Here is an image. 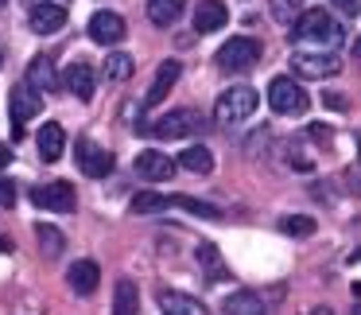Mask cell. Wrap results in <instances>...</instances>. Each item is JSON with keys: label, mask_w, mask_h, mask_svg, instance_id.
Returning a JSON list of instances; mask_svg holds the SVG:
<instances>
[{"label": "cell", "mask_w": 361, "mask_h": 315, "mask_svg": "<svg viewBox=\"0 0 361 315\" xmlns=\"http://www.w3.org/2000/svg\"><path fill=\"white\" fill-rule=\"evenodd\" d=\"M291 32H295V43L299 47H338L342 43V28L330 20V12H322V8H303L295 16V24H291Z\"/></svg>", "instance_id": "cell-1"}, {"label": "cell", "mask_w": 361, "mask_h": 315, "mask_svg": "<svg viewBox=\"0 0 361 315\" xmlns=\"http://www.w3.org/2000/svg\"><path fill=\"white\" fill-rule=\"evenodd\" d=\"M152 210H187L195 218H221V206L202 203V198H187V195H156V191H140L133 198V214H152Z\"/></svg>", "instance_id": "cell-2"}, {"label": "cell", "mask_w": 361, "mask_h": 315, "mask_svg": "<svg viewBox=\"0 0 361 315\" xmlns=\"http://www.w3.org/2000/svg\"><path fill=\"white\" fill-rule=\"evenodd\" d=\"M268 105H272V113H280V117H303L307 105H311V97H307L303 86H299V78L280 74V78L268 82Z\"/></svg>", "instance_id": "cell-3"}, {"label": "cell", "mask_w": 361, "mask_h": 315, "mask_svg": "<svg viewBox=\"0 0 361 315\" xmlns=\"http://www.w3.org/2000/svg\"><path fill=\"white\" fill-rule=\"evenodd\" d=\"M257 102L260 94L252 86H229L218 97V105H214V117H218V125H241V121H249L257 113Z\"/></svg>", "instance_id": "cell-4"}, {"label": "cell", "mask_w": 361, "mask_h": 315, "mask_svg": "<svg viewBox=\"0 0 361 315\" xmlns=\"http://www.w3.org/2000/svg\"><path fill=\"white\" fill-rule=\"evenodd\" d=\"M260 40H252V35H233V40H226L218 47V66L229 74H241V71H252V66L260 63Z\"/></svg>", "instance_id": "cell-5"}, {"label": "cell", "mask_w": 361, "mask_h": 315, "mask_svg": "<svg viewBox=\"0 0 361 315\" xmlns=\"http://www.w3.org/2000/svg\"><path fill=\"white\" fill-rule=\"evenodd\" d=\"M288 66H291V74H295V78H311V82L334 78V74L342 71L338 55H330V51H303V47L291 51Z\"/></svg>", "instance_id": "cell-6"}, {"label": "cell", "mask_w": 361, "mask_h": 315, "mask_svg": "<svg viewBox=\"0 0 361 315\" xmlns=\"http://www.w3.org/2000/svg\"><path fill=\"white\" fill-rule=\"evenodd\" d=\"M198 129V113L195 109H171L164 117H156L152 125H144V133H152L156 141H183Z\"/></svg>", "instance_id": "cell-7"}, {"label": "cell", "mask_w": 361, "mask_h": 315, "mask_svg": "<svg viewBox=\"0 0 361 315\" xmlns=\"http://www.w3.org/2000/svg\"><path fill=\"white\" fill-rule=\"evenodd\" d=\"M74 160H78V172L86 175V179H105V175L113 172V156L97 141H90V136H78V144H74Z\"/></svg>", "instance_id": "cell-8"}, {"label": "cell", "mask_w": 361, "mask_h": 315, "mask_svg": "<svg viewBox=\"0 0 361 315\" xmlns=\"http://www.w3.org/2000/svg\"><path fill=\"white\" fill-rule=\"evenodd\" d=\"M32 203L39 206V210H55V214H66L78 206V195H74V187L66 179H55V183H43V187L32 191Z\"/></svg>", "instance_id": "cell-9"}, {"label": "cell", "mask_w": 361, "mask_h": 315, "mask_svg": "<svg viewBox=\"0 0 361 315\" xmlns=\"http://www.w3.org/2000/svg\"><path fill=\"white\" fill-rule=\"evenodd\" d=\"M175 172H179L175 160L159 148H144L140 156H136V175L148 179V183H167V179H175Z\"/></svg>", "instance_id": "cell-10"}, {"label": "cell", "mask_w": 361, "mask_h": 315, "mask_svg": "<svg viewBox=\"0 0 361 315\" xmlns=\"http://www.w3.org/2000/svg\"><path fill=\"white\" fill-rule=\"evenodd\" d=\"M86 35H90L94 43H102V47H117V43L125 40V20H121L117 12L102 8V12H94V16H90Z\"/></svg>", "instance_id": "cell-11"}, {"label": "cell", "mask_w": 361, "mask_h": 315, "mask_svg": "<svg viewBox=\"0 0 361 315\" xmlns=\"http://www.w3.org/2000/svg\"><path fill=\"white\" fill-rule=\"evenodd\" d=\"M66 284H71L74 296H94L97 284H102V268H97V261H90V257L71 261V268H66Z\"/></svg>", "instance_id": "cell-12"}, {"label": "cell", "mask_w": 361, "mask_h": 315, "mask_svg": "<svg viewBox=\"0 0 361 315\" xmlns=\"http://www.w3.org/2000/svg\"><path fill=\"white\" fill-rule=\"evenodd\" d=\"M39 105H43V94H35L27 82H20V86H12V94H8V109H12V121H16V129L20 125H27V121L39 113Z\"/></svg>", "instance_id": "cell-13"}, {"label": "cell", "mask_w": 361, "mask_h": 315, "mask_svg": "<svg viewBox=\"0 0 361 315\" xmlns=\"http://www.w3.org/2000/svg\"><path fill=\"white\" fill-rule=\"evenodd\" d=\"M35 148H39V160L43 164H55L66 148V129L59 121H43L39 125V136H35Z\"/></svg>", "instance_id": "cell-14"}, {"label": "cell", "mask_w": 361, "mask_h": 315, "mask_svg": "<svg viewBox=\"0 0 361 315\" xmlns=\"http://www.w3.org/2000/svg\"><path fill=\"white\" fill-rule=\"evenodd\" d=\"M27 24H32L35 35H55L66 24V8L63 4H51V0H39L32 8V16H27Z\"/></svg>", "instance_id": "cell-15"}, {"label": "cell", "mask_w": 361, "mask_h": 315, "mask_svg": "<svg viewBox=\"0 0 361 315\" xmlns=\"http://www.w3.org/2000/svg\"><path fill=\"white\" fill-rule=\"evenodd\" d=\"M195 32L198 35H210V32H218V28H226V20H229V8L221 4V0H198L195 4Z\"/></svg>", "instance_id": "cell-16"}, {"label": "cell", "mask_w": 361, "mask_h": 315, "mask_svg": "<svg viewBox=\"0 0 361 315\" xmlns=\"http://www.w3.org/2000/svg\"><path fill=\"white\" fill-rule=\"evenodd\" d=\"M63 86L71 90L74 97H94V90H97V71L90 63H74V66H66V78H63Z\"/></svg>", "instance_id": "cell-17"}, {"label": "cell", "mask_w": 361, "mask_h": 315, "mask_svg": "<svg viewBox=\"0 0 361 315\" xmlns=\"http://www.w3.org/2000/svg\"><path fill=\"white\" fill-rule=\"evenodd\" d=\"M159 311L164 315H206V304L195 296H183V292H171V288H159Z\"/></svg>", "instance_id": "cell-18"}, {"label": "cell", "mask_w": 361, "mask_h": 315, "mask_svg": "<svg viewBox=\"0 0 361 315\" xmlns=\"http://www.w3.org/2000/svg\"><path fill=\"white\" fill-rule=\"evenodd\" d=\"M27 86L35 90V94H55L59 90V74L55 66H51V59H32V66H27Z\"/></svg>", "instance_id": "cell-19"}, {"label": "cell", "mask_w": 361, "mask_h": 315, "mask_svg": "<svg viewBox=\"0 0 361 315\" xmlns=\"http://www.w3.org/2000/svg\"><path fill=\"white\" fill-rule=\"evenodd\" d=\"M179 74H183V63L179 59H167V63H159V71H156V82H152V90H148V97H144V105H156L159 97L167 94V90L179 82Z\"/></svg>", "instance_id": "cell-20"}, {"label": "cell", "mask_w": 361, "mask_h": 315, "mask_svg": "<svg viewBox=\"0 0 361 315\" xmlns=\"http://www.w3.org/2000/svg\"><path fill=\"white\" fill-rule=\"evenodd\" d=\"M175 167H183V172H190V175H210L214 172V152L206 148V144H190L183 156H175Z\"/></svg>", "instance_id": "cell-21"}, {"label": "cell", "mask_w": 361, "mask_h": 315, "mask_svg": "<svg viewBox=\"0 0 361 315\" xmlns=\"http://www.w3.org/2000/svg\"><path fill=\"white\" fill-rule=\"evenodd\" d=\"M140 311V292L128 276H121L117 288H113V315H136Z\"/></svg>", "instance_id": "cell-22"}, {"label": "cell", "mask_w": 361, "mask_h": 315, "mask_svg": "<svg viewBox=\"0 0 361 315\" xmlns=\"http://www.w3.org/2000/svg\"><path fill=\"white\" fill-rule=\"evenodd\" d=\"M183 4L187 0H148V20L156 28H171L183 16Z\"/></svg>", "instance_id": "cell-23"}, {"label": "cell", "mask_w": 361, "mask_h": 315, "mask_svg": "<svg viewBox=\"0 0 361 315\" xmlns=\"http://www.w3.org/2000/svg\"><path fill=\"white\" fill-rule=\"evenodd\" d=\"M35 242H39V253H43L47 261H55L59 253L66 249V237H63V230L47 226V222H39V226H35Z\"/></svg>", "instance_id": "cell-24"}, {"label": "cell", "mask_w": 361, "mask_h": 315, "mask_svg": "<svg viewBox=\"0 0 361 315\" xmlns=\"http://www.w3.org/2000/svg\"><path fill=\"white\" fill-rule=\"evenodd\" d=\"M133 71H136V63H133V55H128V51H113V55L105 59V66H102V74H105L109 82L133 78Z\"/></svg>", "instance_id": "cell-25"}, {"label": "cell", "mask_w": 361, "mask_h": 315, "mask_svg": "<svg viewBox=\"0 0 361 315\" xmlns=\"http://www.w3.org/2000/svg\"><path fill=\"white\" fill-rule=\"evenodd\" d=\"M226 315H264V304L257 292H233L226 299Z\"/></svg>", "instance_id": "cell-26"}, {"label": "cell", "mask_w": 361, "mask_h": 315, "mask_svg": "<svg viewBox=\"0 0 361 315\" xmlns=\"http://www.w3.org/2000/svg\"><path fill=\"white\" fill-rule=\"evenodd\" d=\"M280 230L288 237H311L314 234V218H311V214H283Z\"/></svg>", "instance_id": "cell-27"}, {"label": "cell", "mask_w": 361, "mask_h": 315, "mask_svg": "<svg viewBox=\"0 0 361 315\" xmlns=\"http://www.w3.org/2000/svg\"><path fill=\"white\" fill-rule=\"evenodd\" d=\"M299 0H272V20L276 24H295V16H299Z\"/></svg>", "instance_id": "cell-28"}, {"label": "cell", "mask_w": 361, "mask_h": 315, "mask_svg": "<svg viewBox=\"0 0 361 315\" xmlns=\"http://www.w3.org/2000/svg\"><path fill=\"white\" fill-rule=\"evenodd\" d=\"M195 257L202 261V268H206V273H210V276H221V261H218V249H214L210 242H202V245H198V253H195Z\"/></svg>", "instance_id": "cell-29"}, {"label": "cell", "mask_w": 361, "mask_h": 315, "mask_svg": "<svg viewBox=\"0 0 361 315\" xmlns=\"http://www.w3.org/2000/svg\"><path fill=\"white\" fill-rule=\"evenodd\" d=\"M288 164L291 167H295V172H311V156H307V152H303V144H299V141H291L288 144Z\"/></svg>", "instance_id": "cell-30"}, {"label": "cell", "mask_w": 361, "mask_h": 315, "mask_svg": "<svg viewBox=\"0 0 361 315\" xmlns=\"http://www.w3.org/2000/svg\"><path fill=\"white\" fill-rule=\"evenodd\" d=\"M307 141H314V144H330V125H307Z\"/></svg>", "instance_id": "cell-31"}, {"label": "cell", "mask_w": 361, "mask_h": 315, "mask_svg": "<svg viewBox=\"0 0 361 315\" xmlns=\"http://www.w3.org/2000/svg\"><path fill=\"white\" fill-rule=\"evenodd\" d=\"M12 203H16V183L0 179V206H12Z\"/></svg>", "instance_id": "cell-32"}, {"label": "cell", "mask_w": 361, "mask_h": 315, "mask_svg": "<svg viewBox=\"0 0 361 315\" xmlns=\"http://www.w3.org/2000/svg\"><path fill=\"white\" fill-rule=\"evenodd\" d=\"M334 8L342 12V16H350V20H353V16L361 12V0H334Z\"/></svg>", "instance_id": "cell-33"}, {"label": "cell", "mask_w": 361, "mask_h": 315, "mask_svg": "<svg viewBox=\"0 0 361 315\" xmlns=\"http://www.w3.org/2000/svg\"><path fill=\"white\" fill-rule=\"evenodd\" d=\"M322 102H326L330 109H345V105H350V102H345V94H326Z\"/></svg>", "instance_id": "cell-34"}, {"label": "cell", "mask_w": 361, "mask_h": 315, "mask_svg": "<svg viewBox=\"0 0 361 315\" xmlns=\"http://www.w3.org/2000/svg\"><path fill=\"white\" fill-rule=\"evenodd\" d=\"M345 183H350V187H353V191H357V195H361V164L353 167V172H345Z\"/></svg>", "instance_id": "cell-35"}, {"label": "cell", "mask_w": 361, "mask_h": 315, "mask_svg": "<svg viewBox=\"0 0 361 315\" xmlns=\"http://www.w3.org/2000/svg\"><path fill=\"white\" fill-rule=\"evenodd\" d=\"M12 164V148L8 144H0V167H8Z\"/></svg>", "instance_id": "cell-36"}, {"label": "cell", "mask_w": 361, "mask_h": 315, "mask_svg": "<svg viewBox=\"0 0 361 315\" xmlns=\"http://www.w3.org/2000/svg\"><path fill=\"white\" fill-rule=\"evenodd\" d=\"M307 315H334V311H330V307H311Z\"/></svg>", "instance_id": "cell-37"}, {"label": "cell", "mask_w": 361, "mask_h": 315, "mask_svg": "<svg viewBox=\"0 0 361 315\" xmlns=\"http://www.w3.org/2000/svg\"><path fill=\"white\" fill-rule=\"evenodd\" d=\"M353 55L361 59V35H357V40H353Z\"/></svg>", "instance_id": "cell-38"}, {"label": "cell", "mask_w": 361, "mask_h": 315, "mask_svg": "<svg viewBox=\"0 0 361 315\" xmlns=\"http://www.w3.org/2000/svg\"><path fill=\"white\" fill-rule=\"evenodd\" d=\"M350 261H353V265H357V261H361V249H357V253H353V257H350Z\"/></svg>", "instance_id": "cell-39"}, {"label": "cell", "mask_w": 361, "mask_h": 315, "mask_svg": "<svg viewBox=\"0 0 361 315\" xmlns=\"http://www.w3.org/2000/svg\"><path fill=\"white\" fill-rule=\"evenodd\" d=\"M353 292H357V296H361V280H357V284H353Z\"/></svg>", "instance_id": "cell-40"}, {"label": "cell", "mask_w": 361, "mask_h": 315, "mask_svg": "<svg viewBox=\"0 0 361 315\" xmlns=\"http://www.w3.org/2000/svg\"><path fill=\"white\" fill-rule=\"evenodd\" d=\"M357 156H361V133H357Z\"/></svg>", "instance_id": "cell-41"}, {"label": "cell", "mask_w": 361, "mask_h": 315, "mask_svg": "<svg viewBox=\"0 0 361 315\" xmlns=\"http://www.w3.org/2000/svg\"><path fill=\"white\" fill-rule=\"evenodd\" d=\"M0 66H4V55H0Z\"/></svg>", "instance_id": "cell-42"}, {"label": "cell", "mask_w": 361, "mask_h": 315, "mask_svg": "<svg viewBox=\"0 0 361 315\" xmlns=\"http://www.w3.org/2000/svg\"><path fill=\"white\" fill-rule=\"evenodd\" d=\"M357 315H361V307H357Z\"/></svg>", "instance_id": "cell-43"}, {"label": "cell", "mask_w": 361, "mask_h": 315, "mask_svg": "<svg viewBox=\"0 0 361 315\" xmlns=\"http://www.w3.org/2000/svg\"><path fill=\"white\" fill-rule=\"evenodd\" d=\"M0 4H4V0H0Z\"/></svg>", "instance_id": "cell-44"}]
</instances>
